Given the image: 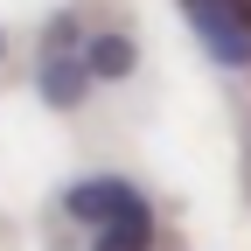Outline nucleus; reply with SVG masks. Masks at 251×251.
<instances>
[{
    "mask_svg": "<svg viewBox=\"0 0 251 251\" xmlns=\"http://www.w3.org/2000/svg\"><path fill=\"white\" fill-rule=\"evenodd\" d=\"M63 209H70L91 237L112 230V224H140V216H153V209H147V196H140L133 181H119V175H91V181H77L70 196H63Z\"/></svg>",
    "mask_w": 251,
    "mask_h": 251,
    "instance_id": "f257e3e1",
    "label": "nucleus"
},
{
    "mask_svg": "<svg viewBox=\"0 0 251 251\" xmlns=\"http://www.w3.org/2000/svg\"><path fill=\"white\" fill-rule=\"evenodd\" d=\"M70 42H77V21L63 14V21L49 28V42H42V98H49V105H84V91H91L84 49H70Z\"/></svg>",
    "mask_w": 251,
    "mask_h": 251,
    "instance_id": "f03ea898",
    "label": "nucleus"
},
{
    "mask_svg": "<svg viewBox=\"0 0 251 251\" xmlns=\"http://www.w3.org/2000/svg\"><path fill=\"white\" fill-rule=\"evenodd\" d=\"M133 63H140V56H133L126 35H91V42H84V70H91V77H126Z\"/></svg>",
    "mask_w": 251,
    "mask_h": 251,
    "instance_id": "7ed1b4c3",
    "label": "nucleus"
},
{
    "mask_svg": "<svg viewBox=\"0 0 251 251\" xmlns=\"http://www.w3.org/2000/svg\"><path fill=\"white\" fill-rule=\"evenodd\" d=\"M91 251H153V216H140V224H112L91 237Z\"/></svg>",
    "mask_w": 251,
    "mask_h": 251,
    "instance_id": "20e7f679",
    "label": "nucleus"
},
{
    "mask_svg": "<svg viewBox=\"0 0 251 251\" xmlns=\"http://www.w3.org/2000/svg\"><path fill=\"white\" fill-rule=\"evenodd\" d=\"M0 56H7V35H0Z\"/></svg>",
    "mask_w": 251,
    "mask_h": 251,
    "instance_id": "39448f33",
    "label": "nucleus"
}]
</instances>
